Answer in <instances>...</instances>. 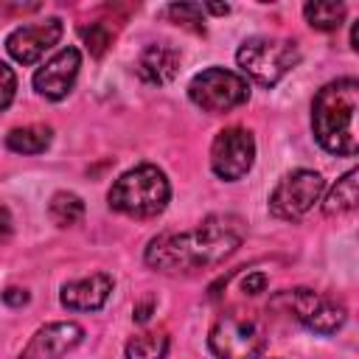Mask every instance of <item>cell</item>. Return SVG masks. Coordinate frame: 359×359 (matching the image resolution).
<instances>
[{
	"instance_id": "obj_1",
	"label": "cell",
	"mask_w": 359,
	"mask_h": 359,
	"mask_svg": "<svg viewBox=\"0 0 359 359\" xmlns=\"http://www.w3.org/2000/svg\"><path fill=\"white\" fill-rule=\"evenodd\" d=\"M244 241V222L236 213H210L182 233H160L149 241L143 261L165 275L196 272L222 264Z\"/></svg>"
},
{
	"instance_id": "obj_2",
	"label": "cell",
	"mask_w": 359,
	"mask_h": 359,
	"mask_svg": "<svg viewBox=\"0 0 359 359\" xmlns=\"http://www.w3.org/2000/svg\"><path fill=\"white\" fill-rule=\"evenodd\" d=\"M356 112H359L356 79H337L317 90L311 104V132L328 154L353 157L359 151Z\"/></svg>"
},
{
	"instance_id": "obj_3",
	"label": "cell",
	"mask_w": 359,
	"mask_h": 359,
	"mask_svg": "<svg viewBox=\"0 0 359 359\" xmlns=\"http://www.w3.org/2000/svg\"><path fill=\"white\" fill-rule=\"evenodd\" d=\"M168 199H171L168 177L163 168L151 163H140L123 171L107 194L109 208L132 219H154L157 213L165 210Z\"/></svg>"
},
{
	"instance_id": "obj_4",
	"label": "cell",
	"mask_w": 359,
	"mask_h": 359,
	"mask_svg": "<svg viewBox=\"0 0 359 359\" xmlns=\"http://www.w3.org/2000/svg\"><path fill=\"white\" fill-rule=\"evenodd\" d=\"M297 62H300L297 45L275 36H250L236 50V65L241 67V73L261 87H275Z\"/></svg>"
},
{
	"instance_id": "obj_5",
	"label": "cell",
	"mask_w": 359,
	"mask_h": 359,
	"mask_svg": "<svg viewBox=\"0 0 359 359\" xmlns=\"http://www.w3.org/2000/svg\"><path fill=\"white\" fill-rule=\"evenodd\" d=\"M269 306L283 309L289 317H294L300 325H306L309 331H314L320 337L337 334L348 320V309L342 300L320 294L314 289H286V292L275 294Z\"/></svg>"
},
{
	"instance_id": "obj_6",
	"label": "cell",
	"mask_w": 359,
	"mask_h": 359,
	"mask_svg": "<svg viewBox=\"0 0 359 359\" xmlns=\"http://www.w3.org/2000/svg\"><path fill=\"white\" fill-rule=\"evenodd\" d=\"M208 348L216 359H261L266 334L255 317L244 311H227L213 323Z\"/></svg>"
},
{
	"instance_id": "obj_7",
	"label": "cell",
	"mask_w": 359,
	"mask_h": 359,
	"mask_svg": "<svg viewBox=\"0 0 359 359\" xmlns=\"http://www.w3.org/2000/svg\"><path fill=\"white\" fill-rule=\"evenodd\" d=\"M188 98L210 115L230 112L250 98V81L241 73L224 70V67H208L196 73L188 84Z\"/></svg>"
},
{
	"instance_id": "obj_8",
	"label": "cell",
	"mask_w": 359,
	"mask_h": 359,
	"mask_svg": "<svg viewBox=\"0 0 359 359\" xmlns=\"http://www.w3.org/2000/svg\"><path fill=\"white\" fill-rule=\"evenodd\" d=\"M323 191H325V180L317 171L311 168L289 171L269 194V213L283 222H297L320 202Z\"/></svg>"
},
{
	"instance_id": "obj_9",
	"label": "cell",
	"mask_w": 359,
	"mask_h": 359,
	"mask_svg": "<svg viewBox=\"0 0 359 359\" xmlns=\"http://www.w3.org/2000/svg\"><path fill=\"white\" fill-rule=\"evenodd\" d=\"M255 163V137L244 126L222 129L210 143V168L219 180L236 182L250 174Z\"/></svg>"
},
{
	"instance_id": "obj_10",
	"label": "cell",
	"mask_w": 359,
	"mask_h": 359,
	"mask_svg": "<svg viewBox=\"0 0 359 359\" xmlns=\"http://www.w3.org/2000/svg\"><path fill=\"white\" fill-rule=\"evenodd\" d=\"M62 31H65V25H62L59 17H48V20H39V22L20 25L6 36V50L20 65H36L62 39Z\"/></svg>"
},
{
	"instance_id": "obj_11",
	"label": "cell",
	"mask_w": 359,
	"mask_h": 359,
	"mask_svg": "<svg viewBox=\"0 0 359 359\" xmlns=\"http://www.w3.org/2000/svg\"><path fill=\"white\" fill-rule=\"evenodd\" d=\"M79 70H81V53H79V48L67 45V48L56 50V53L34 73V90H36L42 98H48V101H62V98L76 87Z\"/></svg>"
},
{
	"instance_id": "obj_12",
	"label": "cell",
	"mask_w": 359,
	"mask_h": 359,
	"mask_svg": "<svg viewBox=\"0 0 359 359\" xmlns=\"http://www.w3.org/2000/svg\"><path fill=\"white\" fill-rule=\"evenodd\" d=\"M84 339V328L73 320H59L36 328V334L22 348L20 359H62Z\"/></svg>"
},
{
	"instance_id": "obj_13",
	"label": "cell",
	"mask_w": 359,
	"mask_h": 359,
	"mask_svg": "<svg viewBox=\"0 0 359 359\" xmlns=\"http://www.w3.org/2000/svg\"><path fill=\"white\" fill-rule=\"evenodd\" d=\"M112 292V275L107 272H93L79 280H67L59 292V300L70 311H98L109 300Z\"/></svg>"
},
{
	"instance_id": "obj_14",
	"label": "cell",
	"mask_w": 359,
	"mask_h": 359,
	"mask_svg": "<svg viewBox=\"0 0 359 359\" xmlns=\"http://www.w3.org/2000/svg\"><path fill=\"white\" fill-rule=\"evenodd\" d=\"M180 62H182V53L174 45L151 42L140 50V56L135 62V73L140 81H146L151 87H163L180 73Z\"/></svg>"
},
{
	"instance_id": "obj_15",
	"label": "cell",
	"mask_w": 359,
	"mask_h": 359,
	"mask_svg": "<svg viewBox=\"0 0 359 359\" xmlns=\"http://www.w3.org/2000/svg\"><path fill=\"white\" fill-rule=\"evenodd\" d=\"M53 140V129L45 123H28L17 126L6 135V146L17 154H42Z\"/></svg>"
},
{
	"instance_id": "obj_16",
	"label": "cell",
	"mask_w": 359,
	"mask_h": 359,
	"mask_svg": "<svg viewBox=\"0 0 359 359\" xmlns=\"http://www.w3.org/2000/svg\"><path fill=\"white\" fill-rule=\"evenodd\" d=\"M356 185H359V171H356V168L345 171V174L337 180V185L328 191V196H325V202H323V213H325V216L351 213V210L356 208V199H359Z\"/></svg>"
},
{
	"instance_id": "obj_17",
	"label": "cell",
	"mask_w": 359,
	"mask_h": 359,
	"mask_svg": "<svg viewBox=\"0 0 359 359\" xmlns=\"http://www.w3.org/2000/svg\"><path fill=\"white\" fill-rule=\"evenodd\" d=\"M48 216L56 227H73L84 219V199L73 191H56L48 202Z\"/></svg>"
},
{
	"instance_id": "obj_18",
	"label": "cell",
	"mask_w": 359,
	"mask_h": 359,
	"mask_svg": "<svg viewBox=\"0 0 359 359\" xmlns=\"http://www.w3.org/2000/svg\"><path fill=\"white\" fill-rule=\"evenodd\" d=\"M303 17L314 31H337L345 20V6L334 0H314L303 6Z\"/></svg>"
},
{
	"instance_id": "obj_19",
	"label": "cell",
	"mask_w": 359,
	"mask_h": 359,
	"mask_svg": "<svg viewBox=\"0 0 359 359\" xmlns=\"http://www.w3.org/2000/svg\"><path fill=\"white\" fill-rule=\"evenodd\" d=\"M168 334L165 331H143L126 342V359H165Z\"/></svg>"
},
{
	"instance_id": "obj_20",
	"label": "cell",
	"mask_w": 359,
	"mask_h": 359,
	"mask_svg": "<svg viewBox=\"0 0 359 359\" xmlns=\"http://www.w3.org/2000/svg\"><path fill=\"white\" fill-rule=\"evenodd\" d=\"M79 34H81V39H84V45H87V50H90L93 56H104L107 48L112 45V31H109L107 22H90V25H81Z\"/></svg>"
},
{
	"instance_id": "obj_21",
	"label": "cell",
	"mask_w": 359,
	"mask_h": 359,
	"mask_svg": "<svg viewBox=\"0 0 359 359\" xmlns=\"http://www.w3.org/2000/svg\"><path fill=\"white\" fill-rule=\"evenodd\" d=\"M202 11H205V8H202L199 3H171V6L165 8V17H171L177 25L182 22V25H188V28H194V31L205 34Z\"/></svg>"
},
{
	"instance_id": "obj_22",
	"label": "cell",
	"mask_w": 359,
	"mask_h": 359,
	"mask_svg": "<svg viewBox=\"0 0 359 359\" xmlns=\"http://www.w3.org/2000/svg\"><path fill=\"white\" fill-rule=\"evenodd\" d=\"M14 93H17V76L6 62H0V109H6L14 101Z\"/></svg>"
},
{
	"instance_id": "obj_23",
	"label": "cell",
	"mask_w": 359,
	"mask_h": 359,
	"mask_svg": "<svg viewBox=\"0 0 359 359\" xmlns=\"http://www.w3.org/2000/svg\"><path fill=\"white\" fill-rule=\"evenodd\" d=\"M266 289V275L264 272H250L244 280H241V292L244 294H258Z\"/></svg>"
},
{
	"instance_id": "obj_24",
	"label": "cell",
	"mask_w": 359,
	"mask_h": 359,
	"mask_svg": "<svg viewBox=\"0 0 359 359\" xmlns=\"http://www.w3.org/2000/svg\"><path fill=\"white\" fill-rule=\"evenodd\" d=\"M0 300H3L6 306L17 309V306H25V303H28V292H25V289H20V286H8V289L0 294Z\"/></svg>"
},
{
	"instance_id": "obj_25",
	"label": "cell",
	"mask_w": 359,
	"mask_h": 359,
	"mask_svg": "<svg viewBox=\"0 0 359 359\" xmlns=\"http://www.w3.org/2000/svg\"><path fill=\"white\" fill-rule=\"evenodd\" d=\"M11 230H14V222H11V213H8V208H3L0 205V247L11 238Z\"/></svg>"
},
{
	"instance_id": "obj_26",
	"label": "cell",
	"mask_w": 359,
	"mask_h": 359,
	"mask_svg": "<svg viewBox=\"0 0 359 359\" xmlns=\"http://www.w3.org/2000/svg\"><path fill=\"white\" fill-rule=\"evenodd\" d=\"M151 309H154V297H146L143 303H137V306H135L132 320H135V323H146V320L151 317Z\"/></svg>"
},
{
	"instance_id": "obj_27",
	"label": "cell",
	"mask_w": 359,
	"mask_h": 359,
	"mask_svg": "<svg viewBox=\"0 0 359 359\" xmlns=\"http://www.w3.org/2000/svg\"><path fill=\"white\" fill-rule=\"evenodd\" d=\"M202 8H208L210 14H227V11H230V6H219V3H208V6H202Z\"/></svg>"
},
{
	"instance_id": "obj_28",
	"label": "cell",
	"mask_w": 359,
	"mask_h": 359,
	"mask_svg": "<svg viewBox=\"0 0 359 359\" xmlns=\"http://www.w3.org/2000/svg\"><path fill=\"white\" fill-rule=\"evenodd\" d=\"M356 39H359V25L353 22V28H351V48L356 50Z\"/></svg>"
}]
</instances>
